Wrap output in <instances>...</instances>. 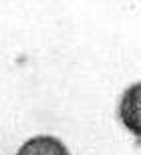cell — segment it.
<instances>
[{"label": "cell", "mask_w": 141, "mask_h": 155, "mask_svg": "<svg viewBox=\"0 0 141 155\" xmlns=\"http://www.w3.org/2000/svg\"><path fill=\"white\" fill-rule=\"evenodd\" d=\"M119 113H121V119L125 125L135 135H139V85H133L123 95Z\"/></svg>", "instance_id": "2"}, {"label": "cell", "mask_w": 141, "mask_h": 155, "mask_svg": "<svg viewBox=\"0 0 141 155\" xmlns=\"http://www.w3.org/2000/svg\"><path fill=\"white\" fill-rule=\"evenodd\" d=\"M16 155H71L67 145L51 135H39L20 145Z\"/></svg>", "instance_id": "1"}]
</instances>
